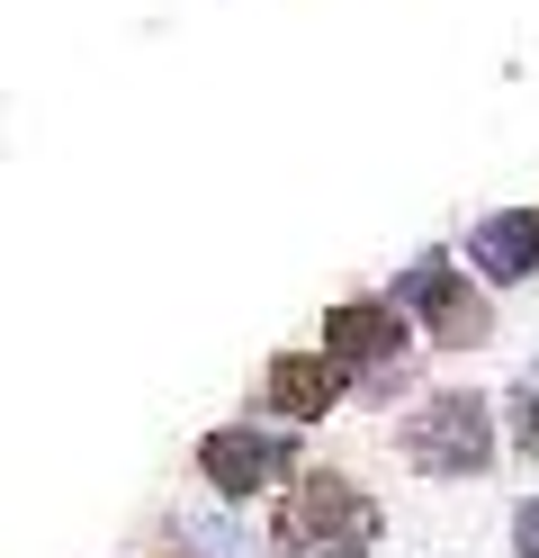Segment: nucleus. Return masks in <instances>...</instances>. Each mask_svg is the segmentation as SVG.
<instances>
[{"label": "nucleus", "mask_w": 539, "mask_h": 558, "mask_svg": "<svg viewBox=\"0 0 539 558\" xmlns=\"http://www.w3.org/2000/svg\"><path fill=\"white\" fill-rule=\"evenodd\" d=\"M279 549H287V558H369V549H378V505L359 496L351 477L315 469V477H297V486H287Z\"/></svg>", "instance_id": "nucleus-1"}, {"label": "nucleus", "mask_w": 539, "mask_h": 558, "mask_svg": "<svg viewBox=\"0 0 539 558\" xmlns=\"http://www.w3.org/2000/svg\"><path fill=\"white\" fill-rule=\"evenodd\" d=\"M405 460L422 477H477L494 460V414L477 388H441V397H422L414 405V424H405Z\"/></svg>", "instance_id": "nucleus-2"}, {"label": "nucleus", "mask_w": 539, "mask_h": 558, "mask_svg": "<svg viewBox=\"0 0 539 558\" xmlns=\"http://www.w3.org/2000/svg\"><path fill=\"white\" fill-rule=\"evenodd\" d=\"M395 298H405L414 316L431 325V342H450V352H477V342L494 333V306L467 298V279L450 270V253H422L405 279H395Z\"/></svg>", "instance_id": "nucleus-3"}, {"label": "nucleus", "mask_w": 539, "mask_h": 558, "mask_svg": "<svg viewBox=\"0 0 539 558\" xmlns=\"http://www.w3.org/2000/svg\"><path fill=\"white\" fill-rule=\"evenodd\" d=\"M323 361H342V369H369V378H405V306L395 298H351L323 316Z\"/></svg>", "instance_id": "nucleus-4"}, {"label": "nucleus", "mask_w": 539, "mask_h": 558, "mask_svg": "<svg viewBox=\"0 0 539 558\" xmlns=\"http://www.w3.org/2000/svg\"><path fill=\"white\" fill-rule=\"evenodd\" d=\"M198 469H207L216 496H261V486H279L287 469H297V441L252 433V424H225V433L198 441Z\"/></svg>", "instance_id": "nucleus-5"}, {"label": "nucleus", "mask_w": 539, "mask_h": 558, "mask_svg": "<svg viewBox=\"0 0 539 558\" xmlns=\"http://www.w3.org/2000/svg\"><path fill=\"white\" fill-rule=\"evenodd\" d=\"M467 253L486 279H530L539 270V217L530 207H494L486 226H467Z\"/></svg>", "instance_id": "nucleus-6"}, {"label": "nucleus", "mask_w": 539, "mask_h": 558, "mask_svg": "<svg viewBox=\"0 0 539 558\" xmlns=\"http://www.w3.org/2000/svg\"><path fill=\"white\" fill-rule=\"evenodd\" d=\"M270 405L315 424L323 405H342V361H315V352H279L270 361Z\"/></svg>", "instance_id": "nucleus-7"}, {"label": "nucleus", "mask_w": 539, "mask_h": 558, "mask_svg": "<svg viewBox=\"0 0 539 558\" xmlns=\"http://www.w3.org/2000/svg\"><path fill=\"white\" fill-rule=\"evenodd\" d=\"M513 441H522L530 460H539V361L513 378Z\"/></svg>", "instance_id": "nucleus-8"}, {"label": "nucleus", "mask_w": 539, "mask_h": 558, "mask_svg": "<svg viewBox=\"0 0 539 558\" xmlns=\"http://www.w3.org/2000/svg\"><path fill=\"white\" fill-rule=\"evenodd\" d=\"M513 549H522V558H539V496H530V505H513Z\"/></svg>", "instance_id": "nucleus-9"}]
</instances>
